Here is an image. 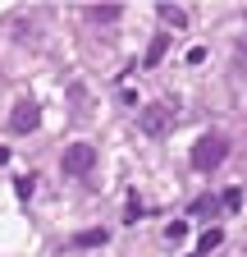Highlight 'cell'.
I'll use <instances>...</instances> for the list:
<instances>
[{"label": "cell", "instance_id": "obj_7", "mask_svg": "<svg viewBox=\"0 0 247 257\" xmlns=\"http://www.w3.org/2000/svg\"><path fill=\"white\" fill-rule=\"evenodd\" d=\"M165 51H170V32L151 37V46H146V64H160V60H165Z\"/></svg>", "mask_w": 247, "mask_h": 257}, {"label": "cell", "instance_id": "obj_8", "mask_svg": "<svg viewBox=\"0 0 247 257\" xmlns=\"http://www.w3.org/2000/svg\"><path fill=\"white\" fill-rule=\"evenodd\" d=\"M87 14H92V23H114V19L124 14V5H92Z\"/></svg>", "mask_w": 247, "mask_h": 257}, {"label": "cell", "instance_id": "obj_11", "mask_svg": "<svg viewBox=\"0 0 247 257\" xmlns=\"http://www.w3.org/2000/svg\"><path fill=\"white\" fill-rule=\"evenodd\" d=\"M215 207H220V198H197L192 202V216H210Z\"/></svg>", "mask_w": 247, "mask_h": 257}, {"label": "cell", "instance_id": "obj_1", "mask_svg": "<svg viewBox=\"0 0 247 257\" xmlns=\"http://www.w3.org/2000/svg\"><path fill=\"white\" fill-rule=\"evenodd\" d=\"M224 156H229V138L206 134V138H197V147H192V170L210 175V170H220V166H224Z\"/></svg>", "mask_w": 247, "mask_h": 257}, {"label": "cell", "instance_id": "obj_9", "mask_svg": "<svg viewBox=\"0 0 247 257\" xmlns=\"http://www.w3.org/2000/svg\"><path fill=\"white\" fill-rule=\"evenodd\" d=\"M220 243H224V234H220V230H206L197 248H202V252H215V248H220Z\"/></svg>", "mask_w": 247, "mask_h": 257}, {"label": "cell", "instance_id": "obj_4", "mask_svg": "<svg viewBox=\"0 0 247 257\" xmlns=\"http://www.w3.org/2000/svg\"><path fill=\"white\" fill-rule=\"evenodd\" d=\"M37 124H42V110H37V101H18V106L10 110V128H14V134H32Z\"/></svg>", "mask_w": 247, "mask_h": 257}, {"label": "cell", "instance_id": "obj_3", "mask_svg": "<svg viewBox=\"0 0 247 257\" xmlns=\"http://www.w3.org/2000/svg\"><path fill=\"white\" fill-rule=\"evenodd\" d=\"M138 124H142V134H146V138H165V134H170V124H174V106L151 101V106L138 110Z\"/></svg>", "mask_w": 247, "mask_h": 257}, {"label": "cell", "instance_id": "obj_5", "mask_svg": "<svg viewBox=\"0 0 247 257\" xmlns=\"http://www.w3.org/2000/svg\"><path fill=\"white\" fill-rule=\"evenodd\" d=\"M156 10H160V19H165L174 32H178V28H188V10H183V5H174V0H160Z\"/></svg>", "mask_w": 247, "mask_h": 257}, {"label": "cell", "instance_id": "obj_13", "mask_svg": "<svg viewBox=\"0 0 247 257\" xmlns=\"http://www.w3.org/2000/svg\"><path fill=\"white\" fill-rule=\"evenodd\" d=\"M14 193H18V198H28V193H32V175H28V179H14Z\"/></svg>", "mask_w": 247, "mask_h": 257}, {"label": "cell", "instance_id": "obj_6", "mask_svg": "<svg viewBox=\"0 0 247 257\" xmlns=\"http://www.w3.org/2000/svg\"><path fill=\"white\" fill-rule=\"evenodd\" d=\"M106 239H110V234L101 230V225H96V230H78V234H74V248H101Z\"/></svg>", "mask_w": 247, "mask_h": 257}, {"label": "cell", "instance_id": "obj_12", "mask_svg": "<svg viewBox=\"0 0 247 257\" xmlns=\"http://www.w3.org/2000/svg\"><path fill=\"white\" fill-rule=\"evenodd\" d=\"M183 234H188V225H183V220H170V225H165V239H170V243H178Z\"/></svg>", "mask_w": 247, "mask_h": 257}, {"label": "cell", "instance_id": "obj_10", "mask_svg": "<svg viewBox=\"0 0 247 257\" xmlns=\"http://www.w3.org/2000/svg\"><path fill=\"white\" fill-rule=\"evenodd\" d=\"M220 202H224L229 211H238V207H242V188H224V193H220Z\"/></svg>", "mask_w": 247, "mask_h": 257}, {"label": "cell", "instance_id": "obj_2", "mask_svg": "<svg viewBox=\"0 0 247 257\" xmlns=\"http://www.w3.org/2000/svg\"><path fill=\"white\" fill-rule=\"evenodd\" d=\"M60 170L64 175H92L96 170V147L92 143H69L64 156H60Z\"/></svg>", "mask_w": 247, "mask_h": 257}]
</instances>
